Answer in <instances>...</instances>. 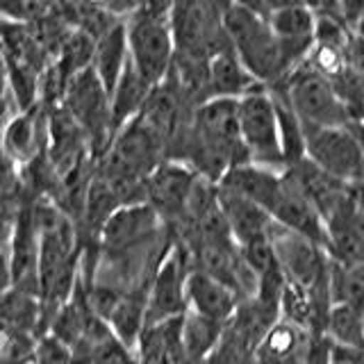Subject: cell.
Instances as JSON below:
<instances>
[{"label": "cell", "mask_w": 364, "mask_h": 364, "mask_svg": "<svg viewBox=\"0 0 364 364\" xmlns=\"http://www.w3.org/2000/svg\"><path fill=\"white\" fill-rule=\"evenodd\" d=\"M330 364H364V350L339 348L333 344V358H330Z\"/></svg>", "instance_id": "obj_30"}, {"label": "cell", "mask_w": 364, "mask_h": 364, "mask_svg": "<svg viewBox=\"0 0 364 364\" xmlns=\"http://www.w3.org/2000/svg\"><path fill=\"white\" fill-rule=\"evenodd\" d=\"M276 87L284 94L291 109L296 112V117L303 123V130L350 125V119L344 105H341L333 82L321 73H316L305 62L296 66Z\"/></svg>", "instance_id": "obj_2"}, {"label": "cell", "mask_w": 364, "mask_h": 364, "mask_svg": "<svg viewBox=\"0 0 364 364\" xmlns=\"http://www.w3.org/2000/svg\"><path fill=\"white\" fill-rule=\"evenodd\" d=\"M128 53L132 66L151 87H157L171 73L176 62V37L171 16L141 11L125 21Z\"/></svg>", "instance_id": "obj_3"}, {"label": "cell", "mask_w": 364, "mask_h": 364, "mask_svg": "<svg viewBox=\"0 0 364 364\" xmlns=\"http://www.w3.org/2000/svg\"><path fill=\"white\" fill-rule=\"evenodd\" d=\"M225 323L212 321L196 312L182 316V348L187 364H200L210 358V353L221 341Z\"/></svg>", "instance_id": "obj_19"}, {"label": "cell", "mask_w": 364, "mask_h": 364, "mask_svg": "<svg viewBox=\"0 0 364 364\" xmlns=\"http://www.w3.org/2000/svg\"><path fill=\"white\" fill-rule=\"evenodd\" d=\"M128 62H130V53H128L125 21H112L96 37L94 55H91V71L98 75L102 87L107 89V94H112V89L117 87Z\"/></svg>", "instance_id": "obj_17"}, {"label": "cell", "mask_w": 364, "mask_h": 364, "mask_svg": "<svg viewBox=\"0 0 364 364\" xmlns=\"http://www.w3.org/2000/svg\"><path fill=\"white\" fill-rule=\"evenodd\" d=\"M153 87L139 75V71L128 62L119 77L117 87L109 94V121H112V134L117 136L121 128H125L132 119L139 117L141 107L146 105Z\"/></svg>", "instance_id": "obj_18"}, {"label": "cell", "mask_w": 364, "mask_h": 364, "mask_svg": "<svg viewBox=\"0 0 364 364\" xmlns=\"http://www.w3.org/2000/svg\"><path fill=\"white\" fill-rule=\"evenodd\" d=\"M46 139H48V117H43L39 107H32L9 119L0 144L9 159L28 164L46 151Z\"/></svg>", "instance_id": "obj_16"}, {"label": "cell", "mask_w": 364, "mask_h": 364, "mask_svg": "<svg viewBox=\"0 0 364 364\" xmlns=\"http://www.w3.org/2000/svg\"><path fill=\"white\" fill-rule=\"evenodd\" d=\"M91 364H134V360L123 341L109 335L96 346H91Z\"/></svg>", "instance_id": "obj_26"}, {"label": "cell", "mask_w": 364, "mask_h": 364, "mask_svg": "<svg viewBox=\"0 0 364 364\" xmlns=\"http://www.w3.org/2000/svg\"><path fill=\"white\" fill-rule=\"evenodd\" d=\"M269 244L273 248L278 264L289 282L303 289H312L314 284L328 278V253L312 239L294 230H287L278 223L269 228Z\"/></svg>", "instance_id": "obj_7"}, {"label": "cell", "mask_w": 364, "mask_h": 364, "mask_svg": "<svg viewBox=\"0 0 364 364\" xmlns=\"http://www.w3.org/2000/svg\"><path fill=\"white\" fill-rule=\"evenodd\" d=\"M148 0H109V16L117 21H128L146 9Z\"/></svg>", "instance_id": "obj_27"}, {"label": "cell", "mask_w": 364, "mask_h": 364, "mask_svg": "<svg viewBox=\"0 0 364 364\" xmlns=\"http://www.w3.org/2000/svg\"><path fill=\"white\" fill-rule=\"evenodd\" d=\"M310 339L307 330L278 318L255 346L253 364H307Z\"/></svg>", "instance_id": "obj_13"}, {"label": "cell", "mask_w": 364, "mask_h": 364, "mask_svg": "<svg viewBox=\"0 0 364 364\" xmlns=\"http://www.w3.org/2000/svg\"><path fill=\"white\" fill-rule=\"evenodd\" d=\"M239 296L235 289L228 287L225 282L216 280L205 271L193 269L187 278V303L193 307V312L200 316H208L212 321L228 323L232 318Z\"/></svg>", "instance_id": "obj_14"}, {"label": "cell", "mask_w": 364, "mask_h": 364, "mask_svg": "<svg viewBox=\"0 0 364 364\" xmlns=\"http://www.w3.org/2000/svg\"><path fill=\"white\" fill-rule=\"evenodd\" d=\"M146 307L148 301L141 294H128L121 296L119 303L114 305V310L109 314V321L117 330L119 339L125 346H132L136 339L144 333V318H146Z\"/></svg>", "instance_id": "obj_24"}, {"label": "cell", "mask_w": 364, "mask_h": 364, "mask_svg": "<svg viewBox=\"0 0 364 364\" xmlns=\"http://www.w3.org/2000/svg\"><path fill=\"white\" fill-rule=\"evenodd\" d=\"M303 5L310 9L316 18H341L337 0H303Z\"/></svg>", "instance_id": "obj_29"}, {"label": "cell", "mask_w": 364, "mask_h": 364, "mask_svg": "<svg viewBox=\"0 0 364 364\" xmlns=\"http://www.w3.org/2000/svg\"><path fill=\"white\" fill-rule=\"evenodd\" d=\"M9 284H11V271H9L5 253L0 250V294H5V289L9 287Z\"/></svg>", "instance_id": "obj_31"}, {"label": "cell", "mask_w": 364, "mask_h": 364, "mask_svg": "<svg viewBox=\"0 0 364 364\" xmlns=\"http://www.w3.org/2000/svg\"><path fill=\"white\" fill-rule=\"evenodd\" d=\"M221 26L239 62L262 87H276L289 75V66L264 14L230 3L221 14Z\"/></svg>", "instance_id": "obj_1"}, {"label": "cell", "mask_w": 364, "mask_h": 364, "mask_svg": "<svg viewBox=\"0 0 364 364\" xmlns=\"http://www.w3.org/2000/svg\"><path fill=\"white\" fill-rule=\"evenodd\" d=\"M62 107L82 130L89 153L100 159L109 148L114 134L109 121V94L98 75L91 71V66L71 77L64 91Z\"/></svg>", "instance_id": "obj_4"}, {"label": "cell", "mask_w": 364, "mask_h": 364, "mask_svg": "<svg viewBox=\"0 0 364 364\" xmlns=\"http://www.w3.org/2000/svg\"><path fill=\"white\" fill-rule=\"evenodd\" d=\"M191 271L193 262L189 250L182 244L176 246V250L155 276L146 307V323H162L166 318L187 314V278Z\"/></svg>", "instance_id": "obj_8"}, {"label": "cell", "mask_w": 364, "mask_h": 364, "mask_svg": "<svg viewBox=\"0 0 364 364\" xmlns=\"http://www.w3.org/2000/svg\"><path fill=\"white\" fill-rule=\"evenodd\" d=\"M267 21L291 73L314 48L316 16L305 5H287L267 11Z\"/></svg>", "instance_id": "obj_10"}, {"label": "cell", "mask_w": 364, "mask_h": 364, "mask_svg": "<svg viewBox=\"0 0 364 364\" xmlns=\"http://www.w3.org/2000/svg\"><path fill=\"white\" fill-rule=\"evenodd\" d=\"M328 282L333 305H350L364 312V264L328 262Z\"/></svg>", "instance_id": "obj_23"}, {"label": "cell", "mask_w": 364, "mask_h": 364, "mask_svg": "<svg viewBox=\"0 0 364 364\" xmlns=\"http://www.w3.org/2000/svg\"><path fill=\"white\" fill-rule=\"evenodd\" d=\"M305 159L348 187H364V151L355 125L307 128Z\"/></svg>", "instance_id": "obj_5"}, {"label": "cell", "mask_w": 364, "mask_h": 364, "mask_svg": "<svg viewBox=\"0 0 364 364\" xmlns=\"http://www.w3.org/2000/svg\"><path fill=\"white\" fill-rule=\"evenodd\" d=\"M157 214L151 205L117 210L102 228V248L107 255H123L155 232Z\"/></svg>", "instance_id": "obj_12"}, {"label": "cell", "mask_w": 364, "mask_h": 364, "mask_svg": "<svg viewBox=\"0 0 364 364\" xmlns=\"http://www.w3.org/2000/svg\"><path fill=\"white\" fill-rule=\"evenodd\" d=\"M9 230H11V210L0 208V244H5Z\"/></svg>", "instance_id": "obj_32"}, {"label": "cell", "mask_w": 364, "mask_h": 364, "mask_svg": "<svg viewBox=\"0 0 364 364\" xmlns=\"http://www.w3.org/2000/svg\"><path fill=\"white\" fill-rule=\"evenodd\" d=\"M339 16L353 30L360 21H364V0H337Z\"/></svg>", "instance_id": "obj_28"}, {"label": "cell", "mask_w": 364, "mask_h": 364, "mask_svg": "<svg viewBox=\"0 0 364 364\" xmlns=\"http://www.w3.org/2000/svg\"><path fill=\"white\" fill-rule=\"evenodd\" d=\"M41 318V305L34 296L23 291L0 294V326L7 333H37Z\"/></svg>", "instance_id": "obj_22"}, {"label": "cell", "mask_w": 364, "mask_h": 364, "mask_svg": "<svg viewBox=\"0 0 364 364\" xmlns=\"http://www.w3.org/2000/svg\"><path fill=\"white\" fill-rule=\"evenodd\" d=\"M239 105V130L250 164L264 166L271 171H284V155L280 146V130L276 105L271 91L257 87L250 94L237 100Z\"/></svg>", "instance_id": "obj_6"}, {"label": "cell", "mask_w": 364, "mask_h": 364, "mask_svg": "<svg viewBox=\"0 0 364 364\" xmlns=\"http://www.w3.org/2000/svg\"><path fill=\"white\" fill-rule=\"evenodd\" d=\"M198 176L187 164L180 162H162L146 182L148 198L146 205H151L157 216L171 225H180L187 216L189 198L196 187Z\"/></svg>", "instance_id": "obj_9"}, {"label": "cell", "mask_w": 364, "mask_h": 364, "mask_svg": "<svg viewBox=\"0 0 364 364\" xmlns=\"http://www.w3.org/2000/svg\"><path fill=\"white\" fill-rule=\"evenodd\" d=\"M269 91H271L273 105H276L280 146H282V155H284V168H287L289 164L301 162L305 157V130L282 91L278 87H269Z\"/></svg>", "instance_id": "obj_20"}, {"label": "cell", "mask_w": 364, "mask_h": 364, "mask_svg": "<svg viewBox=\"0 0 364 364\" xmlns=\"http://www.w3.org/2000/svg\"><path fill=\"white\" fill-rule=\"evenodd\" d=\"M323 335L339 348L364 350V312L350 305H333Z\"/></svg>", "instance_id": "obj_21"}, {"label": "cell", "mask_w": 364, "mask_h": 364, "mask_svg": "<svg viewBox=\"0 0 364 364\" xmlns=\"http://www.w3.org/2000/svg\"><path fill=\"white\" fill-rule=\"evenodd\" d=\"M37 358V346L30 333H7L5 346L0 350V364H30Z\"/></svg>", "instance_id": "obj_25"}, {"label": "cell", "mask_w": 364, "mask_h": 364, "mask_svg": "<svg viewBox=\"0 0 364 364\" xmlns=\"http://www.w3.org/2000/svg\"><path fill=\"white\" fill-rule=\"evenodd\" d=\"M216 205H219L228 230H230L239 248L253 242H262V239H269V228L273 221L253 200L216 185Z\"/></svg>", "instance_id": "obj_11"}, {"label": "cell", "mask_w": 364, "mask_h": 364, "mask_svg": "<svg viewBox=\"0 0 364 364\" xmlns=\"http://www.w3.org/2000/svg\"><path fill=\"white\" fill-rule=\"evenodd\" d=\"M262 87L257 80L246 71L239 57L225 43L216 50L208 62V100L210 98H232L239 100L250 94L253 89Z\"/></svg>", "instance_id": "obj_15"}]
</instances>
